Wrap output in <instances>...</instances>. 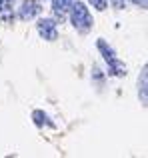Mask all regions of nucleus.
Returning <instances> with one entry per match:
<instances>
[{"mask_svg": "<svg viewBox=\"0 0 148 158\" xmlns=\"http://www.w3.org/2000/svg\"><path fill=\"white\" fill-rule=\"evenodd\" d=\"M70 8H72L70 20H72L74 28H76V30H80V32H88L90 28H92V16H90L88 8H86L82 2H76V4L72 2Z\"/></svg>", "mask_w": 148, "mask_h": 158, "instance_id": "1", "label": "nucleus"}, {"mask_svg": "<svg viewBox=\"0 0 148 158\" xmlns=\"http://www.w3.org/2000/svg\"><path fill=\"white\" fill-rule=\"evenodd\" d=\"M98 50L102 52V56H104V60L108 62L110 66V72L114 74V76H124L126 74V66L122 64L120 60L116 58V54H114V50L108 46V44L104 42V40H98Z\"/></svg>", "mask_w": 148, "mask_h": 158, "instance_id": "2", "label": "nucleus"}, {"mask_svg": "<svg viewBox=\"0 0 148 158\" xmlns=\"http://www.w3.org/2000/svg\"><path fill=\"white\" fill-rule=\"evenodd\" d=\"M38 32H40V36H42L44 40H56L58 38V32H56V24H54V20H50V18H42L38 22Z\"/></svg>", "mask_w": 148, "mask_h": 158, "instance_id": "3", "label": "nucleus"}, {"mask_svg": "<svg viewBox=\"0 0 148 158\" xmlns=\"http://www.w3.org/2000/svg\"><path fill=\"white\" fill-rule=\"evenodd\" d=\"M38 12H40L38 4L32 2V0H26V2L22 4V8H20V18L22 20H30V18H34Z\"/></svg>", "mask_w": 148, "mask_h": 158, "instance_id": "4", "label": "nucleus"}, {"mask_svg": "<svg viewBox=\"0 0 148 158\" xmlns=\"http://www.w3.org/2000/svg\"><path fill=\"white\" fill-rule=\"evenodd\" d=\"M72 2H74V0H52V10H54V14L62 20L64 12L72 6Z\"/></svg>", "mask_w": 148, "mask_h": 158, "instance_id": "5", "label": "nucleus"}, {"mask_svg": "<svg viewBox=\"0 0 148 158\" xmlns=\"http://www.w3.org/2000/svg\"><path fill=\"white\" fill-rule=\"evenodd\" d=\"M0 20H4V22L12 20V12H10V0H0Z\"/></svg>", "mask_w": 148, "mask_h": 158, "instance_id": "6", "label": "nucleus"}, {"mask_svg": "<svg viewBox=\"0 0 148 158\" xmlns=\"http://www.w3.org/2000/svg\"><path fill=\"white\" fill-rule=\"evenodd\" d=\"M32 118H34L36 126H42V124H50V126H52V122L48 120V116L44 114L42 110H34V112H32Z\"/></svg>", "mask_w": 148, "mask_h": 158, "instance_id": "7", "label": "nucleus"}, {"mask_svg": "<svg viewBox=\"0 0 148 158\" xmlns=\"http://www.w3.org/2000/svg\"><path fill=\"white\" fill-rule=\"evenodd\" d=\"M138 86H140V100H142V104H146V68L142 70V74H140Z\"/></svg>", "mask_w": 148, "mask_h": 158, "instance_id": "8", "label": "nucleus"}, {"mask_svg": "<svg viewBox=\"0 0 148 158\" xmlns=\"http://www.w3.org/2000/svg\"><path fill=\"white\" fill-rule=\"evenodd\" d=\"M90 2H92V6L96 8V10H104V8H106V2H108V0H90Z\"/></svg>", "mask_w": 148, "mask_h": 158, "instance_id": "9", "label": "nucleus"}, {"mask_svg": "<svg viewBox=\"0 0 148 158\" xmlns=\"http://www.w3.org/2000/svg\"><path fill=\"white\" fill-rule=\"evenodd\" d=\"M112 6L116 8V10H122V8H124V0H112Z\"/></svg>", "mask_w": 148, "mask_h": 158, "instance_id": "10", "label": "nucleus"}, {"mask_svg": "<svg viewBox=\"0 0 148 158\" xmlns=\"http://www.w3.org/2000/svg\"><path fill=\"white\" fill-rule=\"evenodd\" d=\"M136 6H140V8H146V4H148V0H132Z\"/></svg>", "mask_w": 148, "mask_h": 158, "instance_id": "11", "label": "nucleus"}, {"mask_svg": "<svg viewBox=\"0 0 148 158\" xmlns=\"http://www.w3.org/2000/svg\"><path fill=\"white\" fill-rule=\"evenodd\" d=\"M10 2H12V0H10Z\"/></svg>", "mask_w": 148, "mask_h": 158, "instance_id": "12", "label": "nucleus"}]
</instances>
